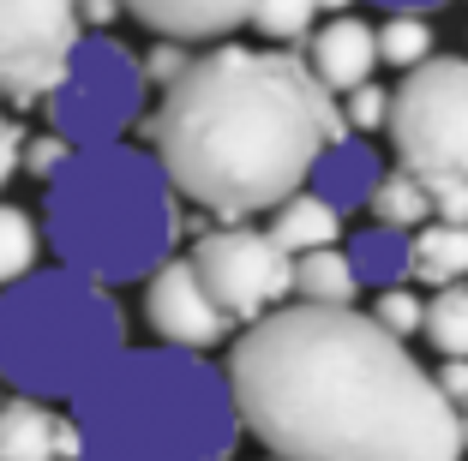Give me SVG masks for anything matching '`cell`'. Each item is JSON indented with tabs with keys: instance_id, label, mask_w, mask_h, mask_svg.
Wrapping results in <instances>:
<instances>
[{
	"instance_id": "6da1fadb",
	"label": "cell",
	"mask_w": 468,
	"mask_h": 461,
	"mask_svg": "<svg viewBox=\"0 0 468 461\" xmlns=\"http://www.w3.org/2000/svg\"><path fill=\"white\" fill-rule=\"evenodd\" d=\"M247 437L282 461H463V420L414 348L360 306L289 299L229 341Z\"/></svg>"
},
{
	"instance_id": "7a4b0ae2",
	"label": "cell",
	"mask_w": 468,
	"mask_h": 461,
	"mask_svg": "<svg viewBox=\"0 0 468 461\" xmlns=\"http://www.w3.org/2000/svg\"><path fill=\"white\" fill-rule=\"evenodd\" d=\"M144 138L193 210L252 222L313 180L318 156L348 138V120L294 48L229 37L198 48L186 79L156 96Z\"/></svg>"
},
{
	"instance_id": "3957f363",
	"label": "cell",
	"mask_w": 468,
	"mask_h": 461,
	"mask_svg": "<svg viewBox=\"0 0 468 461\" xmlns=\"http://www.w3.org/2000/svg\"><path fill=\"white\" fill-rule=\"evenodd\" d=\"M79 461H234L247 437L229 372L186 348H121L72 395Z\"/></svg>"
},
{
	"instance_id": "277c9868",
	"label": "cell",
	"mask_w": 468,
	"mask_h": 461,
	"mask_svg": "<svg viewBox=\"0 0 468 461\" xmlns=\"http://www.w3.org/2000/svg\"><path fill=\"white\" fill-rule=\"evenodd\" d=\"M42 246L60 270H79L102 288L144 282L180 252V192L151 150L97 144L42 186Z\"/></svg>"
},
{
	"instance_id": "5b68a950",
	"label": "cell",
	"mask_w": 468,
	"mask_h": 461,
	"mask_svg": "<svg viewBox=\"0 0 468 461\" xmlns=\"http://www.w3.org/2000/svg\"><path fill=\"white\" fill-rule=\"evenodd\" d=\"M126 341V312L114 288L79 270H30L0 288V378L6 395L30 402H72L109 366Z\"/></svg>"
},
{
	"instance_id": "8992f818",
	"label": "cell",
	"mask_w": 468,
	"mask_h": 461,
	"mask_svg": "<svg viewBox=\"0 0 468 461\" xmlns=\"http://www.w3.org/2000/svg\"><path fill=\"white\" fill-rule=\"evenodd\" d=\"M144 96H151L144 60L133 48H121L114 37L90 30V37H79L67 79L42 96V109L72 150H97V144H121L133 132L138 114H144Z\"/></svg>"
},
{
	"instance_id": "52a82bcc",
	"label": "cell",
	"mask_w": 468,
	"mask_h": 461,
	"mask_svg": "<svg viewBox=\"0 0 468 461\" xmlns=\"http://www.w3.org/2000/svg\"><path fill=\"white\" fill-rule=\"evenodd\" d=\"M385 138L420 180L468 174V55H432L390 90Z\"/></svg>"
},
{
	"instance_id": "ba28073f",
	"label": "cell",
	"mask_w": 468,
	"mask_h": 461,
	"mask_svg": "<svg viewBox=\"0 0 468 461\" xmlns=\"http://www.w3.org/2000/svg\"><path fill=\"white\" fill-rule=\"evenodd\" d=\"M186 258H193L198 282L210 288V299H217L240 330L294 299V258L271 240V228L217 222V228H205L186 246Z\"/></svg>"
},
{
	"instance_id": "9c48e42d",
	"label": "cell",
	"mask_w": 468,
	"mask_h": 461,
	"mask_svg": "<svg viewBox=\"0 0 468 461\" xmlns=\"http://www.w3.org/2000/svg\"><path fill=\"white\" fill-rule=\"evenodd\" d=\"M79 0H0V96L30 109L67 79L79 48Z\"/></svg>"
},
{
	"instance_id": "30bf717a",
	"label": "cell",
	"mask_w": 468,
	"mask_h": 461,
	"mask_svg": "<svg viewBox=\"0 0 468 461\" xmlns=\"http://www.w3.org/2000/svg\"><path fill=\"white\" fill-rule=\"evenodd\" d=\"M144 324H151V336L163 341V348H186V353H217V348H229L234 330H240L217 299H210V288L198 282L186 252H175L168 264H156V270L144 276Z\"/></svg>"
},
{
	"instance_id": "8fae6325",
	"label": "cell",
	"mask_w": 468,
	"mask_h": 461,
	"mask_svg": "<svg viewBox=\"0 0 468 461\" xmlns=\"http://www.w3.org/2000/svg\"><path fill=\"white\" fill-rule=\"evenodd\" d=\"M121 6L151 37L186 42V48H210V42H229L234 30H247L259 0H121Z\"/></svg>"
},
{
	"instance_id": "7c38bea8",
	"label": "cell",
	"mask_w": 468,
	"mask_h": 461,
	"mask_svg": "<svg viewBox=\"0 0 468 461\" xmlns=\"http://www.w3.org/2000/svg\"><path fill=\"white\" fill-rule=\"evenodd\" d=\"M84 437L72 414H55V402L6 395L0 402V461H79Z\"/></svg>"
},
{
	"instance_id": "4fadbf2b",
	"label": "cell",
	"mask_w": 468,
	"mask_h": 461,
	"mask_svg": "<svg viewBox=\"0 0 468 461\" xmlns=\"http://www.w3.org/2000/svg\"><path fill=\"white\" fill-rule=\"evenodd\" d=\"M301 60L313 67V79L331 96H343V90H355V84H367L372 72H378V25H367V18H355V13H336L331 25H318L313 37H306Z\"/></svg>"
},
{
	"instance_id": "5bb4252c",
	"label": "cell",
	"mask_w": 468,
	"mask_h": 461,
	"mask_svg": "<svg viewBox=\"0 0 468 461\" xmlns=\"http://www.w3.org/2000/svg\"><path fill=\"white\" fill-rule=\"evenodd\" d=\"M378 174H385V168H378V150H372L367 138L348 132L343 144H331L324 156H318V168H313V180H306V186L331 204L336 216H355V210H367V204H372Z\"/></svg>"
},
{
	"instance_id": "9a60e30c",
	"label": "cell",
	"mask_w": 468,
	"mask_h": 461,
	"mask_svg": "<svg viewBox=\"0 0 468 461\" xmlns=\"http://www.w3.org/2000/svg\"><path fill=\"white\" fill-rule=\"evenodd\" d=\"M348 264H355L360 276V294H378V288H409L414 282V234L402 228H378V222H367L360 234H348Z\"/></svg>"
},
{
	"instance_id": "2e32d148",
	"label": "cell",
	"mask_w": 468,
	"mask_h": 461,
	"mask_svg": "<svg viewBox=\"0 0 468 461\" xmlns=\"http://www.w3.org/2000/svg\"><path fill=\"white\" fill-rule=\"evenodd\" d=\"M271 240L282 246L289 258H301V252H324V246L343 240V216H336L313 186H301V192H289V198L271 210Z\"/></svg>"
},
{
	"instance_id": "e0dca14e",
	"label": "cell",
	"mask_w": 468,
	"mask_h": 461,
	"mask_svg": "<svg viewBox=\"0 0 468 461\" xmlns=\"http://www.w3.org/2000/svg\"><path fill=\"white\" fill-rule=\"evenodd\" d=\"M414 282H427V288L468 282V228L463 222H420L414 228Z\"/></svg>"
},
{
	"instance_id": "ac0fdd59",
	"label": "cell",
	"mask_w": 468,
	"mask_h": 461,
	"mask_svg": "<svg viewBox=\"0 0 468 461\" xmlns=\"http://www.w3.org/2000/svg\"><path fill=\"white\" fill-rule=\"evenodd\" d=\"M294 299H306V306H355L360 276H355L343 246H324V252H301L294 258Z\"/></svg>"
},
{
	"instance_id": "d6986e66",
	"label": "cell",
	"mask_w": 468,
	"mask_h": 461,
	"mask_svg": "<svg viewBox=\"0 0 468 461\" xmlns=\"http://www.w3.org/2000/svg\"><path fill=\"white\" fill-rule=\"evenodd\" d=\"M372 222L378 228H402V234H414L420 222H432V192H427V180L420 174H409V168H385L378 174V186H372Z\"/></svg>"
},
{
	"instance_id": "ffe728a7",
	"label": "cell",
	"mask_w": 468,
	"mask_h": 461,
	"mask_svg": "<svg viewBox=\"0 0 468 461\" xmlns=\"http://www.w3.org/2000/svg\"><path fill=\"white\" fill-rule=\"evenodd\" d=\"M30 270H42V228L25 204L0 198V288L25 282Z\"/></svg>"
},
{
	"instance_id": "44dd1931",
	"label": "cell",
	"mask_w": 468,
	"mask_h": 461,
	"mask_svg": "<svg viewBox=\"0 0 468 461\" xmlns=\"http://www.w3.org/2000/svg\"><path fill=\"white\" fill-rule=\"evenodd\" d=\"M420 336H427V348L439 353V360H468V288H439V294L427 299V324H420Z\"/></svg>"
},
{
	"instance_id": "7402d4cb",
	"label": "cell",
	"mask_w": 468,
	"mask_h": 461,
	"mask_svg": "<svg viewBox=\"0 0 468 461\" xmlns=\"http://www.w3.org/2000/svg\"><path fill=\"white\" fill-rule=\"evenodd\" d=\"M439 37H432V18L420 13H390L378 25V67H397V72H414L420 60H432Z\"/></svg>"
},
{
	"instance_id": "603a6c76",
	"label": "cell",
	"mask_w": 468,
	"mask_h": 461,
	"mask_svg": "<svg viewBox=\"0 0 468 461\" xmlns=\"http://www.w3.org/2000/svg\"><path fill=\"white\" fill-rule=\"evenodd\" d=\"M247 30H259L271 48H294L318 30V0H259Z\"/></svg>"
},
{
	"instance_id": "cb8c5ba5",
	"label": "cell",
	"mask_w": 468,
	"mask_h": 461,
	"mask_svg": "<svg viewBox=\"0 0 468 461\" xmlns=\"http://www.w3.org/2000/svg\"><path fill=\"white\" fill-rule=\"evenodd\" d=\"M367 318L378 330H390V336H420V324H427V299L414 294V288H378L372 294V306H367Z\"/></svg>"
},
{
	"instance_id": "d4e9b609",
	"label": "cell",
	"mask_w": 468,
	"mask_h": 461,
	"mask_svg": "<svg viewBox=\"0 0 468 461\" xmlns=\"http://www.w3.org/2000/svg\"><path fill=\"white\" fill-rule=\"evenodd\" d=\"M336 102H343V120H348V132H355V138L385 132V120H390V90H378L372 79L355 84V90H343Z\"/></svg>"
},
{
	"instance_id": "484cf974",
	"label": "cell",
	"mask_w": 468,
	"mask_h": 461,
	"mask_svg": "<svg viewBox=\"0 0 468 461\" xmlns=\"http://www.w3.org/2000/svg\"><path fill=\"white\" fill-rule=\"evenodd\" d=\"M193 55H198V48H186V42L156 37V48H144V79H151V90L163 96L168 84H180V79H186V67H193Z\"/></svg>"
},
{
	"instance_id": "4316f807",
	"label": "cell",
	"mask_w": 468,
	"mask_h": 461,
	"mask_svg": "<svg viewBox=\"0 0 468 461\" xmlns=\"http://www.w3.org/2000/svg\"><path fill=\"white\" fill-rule=\"evenodd\" d=\"M67 162H72V144L55 132V126H48V132H30V138H25V174H37L42 186H48V180H55Z\"/></svg>"
},
{
	"instance_id": "83f0119b",
	"label": "cell",
	"mask_w": 468,
	"mask_h": 461,
	"mask_svg": "<svg viewBox=\"0 0 468 461\" xmlns=\"http://www.w3.org/2000/svg\"><path fill=\"white\" fill-rule=\"evenodd\" d=\"M427 192H432V222H463L468 228V174L427 180Z\"/></svg>"
},
{
	"instance_id": "f1b7e54d",
	"label": "cell",
	"mask_w": 468,
	"mask_h": 461,
	"mask_svg": "<svg viewBox=\"0 0 468 461\" xmlns=\"http://www.w3.org/2000/svg\"><path fill=\"white\" fill-rule=\"evenodd\" d=\"M25 138H30V132L13 120V114H0V192L13 186V174L25 168Z\"/></svg>"
},
{
	"instance_id": "f546056e",
	"label": "cell",
	"mask_w": 468,
	"mask_h": 461,
	"mask_svg": "<svg viewBox=\"0 0 468 461\" xmlns=\"http://www.w3.org/2000/svg\"><path fill=\"white\" fill-rule=\"evenodd\" d=\"M432 383H439V395L463 414L468 407V360H439V372H432Z\"/></svg>"
},
{
	"instance_id": "4dcf8cb0",
	"label": "cell",
	"mask_w": 468,
	"mask_h": 461,
	"mask_svg": "<svg viewBox=\"0 0 468 461\" xmlns=\"http://www.w3.org/2000/svg\"><path fill=\"white\" fill-rule=\"evenodd\" d=\"M121 18H126L121 0H79V25H84V30H97V37H109Z\"/></svg>"
},
{
	"instance_id": "1f68e13d",
	"label": "cell",
	"mask_w": 468,
	"mask_h": 461,
	"mask_svg": "<svg viewBox=\"0 0 468 461\" xmlns=\"http://www.w3.org/2000/svg\"><path fill=\"white\" fill-rule=\"evenodd\" d=\"M385 13H420V18H432L439 6H451V0H378Z\"/></svg>"
},
{
	"instance_id": "d6a6232c",
	"label": "cell",
	"mask_w": 468,
	"mask_h": 461,
	"mask_svg": "<svg viewBox=\"0 0 468 461\" xmlns=\"http://www.w3.org/2000/svg\"><path fill=\"white\" fill-rule=\"evenodd\" d=\"M348 6H355V0H318V13H331V18H336V13H348Z\"/></svg>"
},
{
	"instance_id": "836d02e7",
	"label": "cell",
	"mask_w": 468,
	"mask_h": 461,
	"mask_svg": "<svg viewBox=\"0 0 468 461\" xmlns=\"http://www.w3.org/2000/svg\"><path fill=\"white\" fill-rule=\"evenodd\" d=\"M456 420H463V449H468V407H463V414H456Z\"/></svg>"
},
{
	"instance_id": "e575fe53",
	"label": "cell",
	"mask_w": 468,
	"mask_h": 461,
	"mask_svg": "<svg viewBox=\"0 0 468 461\" xmlns=\"http://www.w3.org/2000/svg\"><path fill=\"white\" fill-rule=\"evenodd\" d=\"M0 402H6V378H0Z\"/></svg>"
},
{
	"instance_id": "d590c367",
	"label": "cell",
	"mask_w": 468,
	"mask_h": 461,
	"mask_svg": "<svg viewBox=\"0 0 468 461\" xmlns=\"http://www.w3.org/2000/svg\"><path fill=\"white\" fill-rule=\"evenodd\" d=\"M264 461H282V456H264Z\"/></svg>"
}]
</instances>
